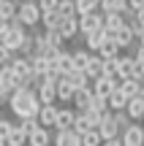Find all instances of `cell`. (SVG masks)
Segmentation results:
<instances>
[{
	"label": "cell",
	"instance_id": "6da1fadb",
	"mask_svg": "<svg viewBox=\"0 0 144 146\" xmlns=\"http://www.w3.org/2000/svg\"><path fill=\"white\" fill-rule=\"evenodd\" d=\"M8 108L14 111L19 119H25V116H38V114H41L38 92H35V89H16V92L8 98Z\"/></svg>",
	"mask_w": 144,
	"mask_h": 146
},
{
	"label": "cell",
	"instance_id": "7a4b0ae2",
	"mask_svg": "<svg viewBox=\"0 0 144 146\" xmlns=\"http://www.w3.org/2000/svg\"><path fill=\"white\" fill-rule=\"evenodd\" d=\"M41 5H38V0H22L19 3V11H16V22H22L25 27H35L38 22H41Z\"/></svg>",
	"mask_w": 144,
	"mask_h": 146
},
{
	"label": "cell",
	"instance_id": "3957f363",
	"mask_svg": "<svg viewBox=\"0 0 144 146\" xmlns=\"http://www.w3.org/2000/svg\"><path fill=\"white\" fill-rule=\"evenodd\" d=\"M25 38H27V27L22 25V22H11V27H8V33H5L3 38H0V43H3V46H8L11 52H19L22 49V43H25Z\"/></svg>",
	"mask_w": 144,
	"mask_h": 146
},
{
	"label": "cell",
	"instance_id": "277c9868",
	"mask_svg": "<svg viewBox=\"0 0 144 146\" xmlns=\"http://www.w3.org/2000/svg\"><path fill=\"white\" fill-rule=\"evenodd\" d=\"M101 27H103V11H92V14L79 16V35H90Z\"/></svg>",
	"mask_w": 144,
	"mask_h": 146
},
{
	"label": "cell",
	"instance_id": "5b68a950",
	"mask_svg": "<svg viewBox=\"0 0 144 146\" xmlns=\"http://www.w3.org/2000/svg\"><path fill=\"white\" fill-rule=\"evenodd\" d=\"M117 87H120V78L117 76H101V78L92 81V95H98V98H109Z\"/></svg>",
	"mask_w": 144,
	"mask_h": 146
},
{
	"label": "cell",
	"instance_id": "8992f818",
	"mask_svg": "<svg viewBox=\"0 0 144 146\" xmlns=\"http://www.w3.org/2000/svg\"><path fill=\"white\" fill-rule=\"evenodd\" d=\"M123 143L125 146H144V125H131L123 130Z\"/></svg>",
	"mask_w": 144,
	"mask_h": 146
},
{
	"label": "cell",
	"instance_id": "52a82bcc",
	"mask_svg": "<svg viewBox=\"0 0 144 146\" xmlns=\"http://www.w3.org/2000/svg\"><path fill=\"white\" fill-rule=\"evenodd\" d=\"M16 81H19V76L11 70V65H3V70H0V92L14 95L16 92Z\"/></svg>",
	"mask_w": 144,
	"mask_h": 146
},
{
	"label": "cell",
	"instance_id": "ba28073f",
	"mask_svg": "<svg viewBox=\"0 0 144 146\" xmlns=\"http://www.w3.org/2000/svg\"><path fill=\"white\" fill-rule=\"evenodd\" d=\"M98 130H101L103 141H109V138H117V135H123V130H120V125L114 122V111H112V114H106V116L101 119V125H98Z\"/></svg>",
	"mask_w": 144,
	"mask_h": 146
},
{
	"label": "cell",
	"instance_id": "9c48e42d",
	"mask_svg": "<svg viewBox=\"0 0 144 146\" xmlns=\"http://www.w3.org/2000/svg\"><path fill=\"white\" fill-rule=\"evenodd\" d=\"M52 65L65 76L68 70H74V54L65 52V49H57V52H54V57H52Z\"/></svg>",
	"mask_w": 144,
	"mask_h": 146
},
{
	"label": "cell",
	"instance_id": "30bf717a",
	"mask_svg": "<svg viewBox=\"0 0 144 146\" xmlns=\"http://www.w3.org/2000/svg\"><path fill=\"white\" fill-rule=\"evenodd\" d=\"M57 30L63 33L65 41H74L79 35V16H63V22L57 25Z\"/></svg>",
	"mask_w": 144,
	"mask_h": 146
},
{
	"label": "cell",
	"instance_id": "8fae6325",
	"mask_svg": "<svg viewBox=\"0 0 144 146\" xmlns=\"http://www.w3.org/2000/svg\"><path fill=\"white\" fill-rule=\"evenodd\" d=\"M112 38H114V41H117V46H120V49H133V43L139 41V35H136V33L131 30L128 25H125V27H120V30L114 33Z\"/></svg>",
	"mask_w": 144,
	"mask_h": 146
},
{
	"label": "cell",
	"instance_id": "7c38bea8",
	"mask_svg": "<svg viewBox=\"0 0 144 146\" xmlns=\"http://www.w3.org/2000/svg\"><path fill=\"white\" fill-rule=\"evenodd\" d=\"M74 125H76V108H60L54 130H74Z\"/></svg>",
	"mask_w": 144,
	"mask_h": 146
},
{
	"label": "cell",
	"instance_id": "4fadbf2b",
	"mask_svg": "<svg viewBox=\"0 0 144 146\" xmlns=\"http://www.w3.org/2000/svg\"><path fill=\"white\" fill-rule=\"evenodd\" d=\"M52 143L54 146H82V135L76 130H57Z\"/></svg>",
	"mask_w": 144,
	"mask_h": 146
},
{
	"label": "cell",
	"instance_id": "5bb4252c",
	"mask_svg": "<svg viewBox=\"0 0 144 146\" xmlns=\"http://www.w3.org/2000/svg\"><path fill=\"white\" fill-rule=\"evenodd\" d=\"M133 54H120L117 57V78H133Z\"/></svg>",
	"mask_w": 144,
	"mask_h": 146
},
{
	"label": "cell",
	"instance_id": "9a60e30c",
	"mask_svg": "<svg viewBox=\"0 0 144 146\" xmlns=\"http://www.w3.org/2000/svg\"><path fill=\"white\" fill-rule=\"evenodd\" d=\"M38 100H41V106H49V103H54L57 100V84H49V81H44V84H38Z\"/></svg>",
	"mask_w": 144,
	"mask_h": 146
},
{
	"label": "cell",
	"instance_id": "2e32d148",
	"mask_svg": "<svg viewBox=\"0 0 144 146\" xmlns=\"http://www.w3.org/2000/svg\"><path fill=\"white\" fill-rule=\"evenodd\" d=\"M106 38H109V33L103 30V27H101V30H95V33H90V35H84L87 49H90L92 54H98V52H101V46L106 43Z\"/></svg>",
	"mask_w": 144,
	"mask_h": 146
},
{
	"label": "cell",
	"instance_id": "e0dca14e",
	"mask_svg": "<svg viewBox=\"0 0 144 146\" xmlns=\"http://www.w3.org/2000/svg\"><path fill=\"white\" fill-rule=\"evenodd\" d=\"M54 141V138L52 135H49V127H38V130H33L30 133V138H27V146H49V143H52Z\"/></svg>",
	"mask_w": 144,
	"mask_h": 146
},
{
	"label": "cell",
	"instance_id": "ac0fdd59",
	"mask_svg": "<svg viewBox=\"0 0 144 146\" xmlns=\"http://www.w3.org/2000/svg\"><path fill=\"white\" fill-rule=\"evenodd\" d=\"M57 106L54 103H49V106H41V114H38V122H41L44 127H54L57 125Z\"/></svg>",
	"mask_w": 144,
	"mask_h": 146
},
{
	"label": "cell",
	"instance_id": "d6986e66",
	"mask_svg": "<svg viewBox=\"0 0 144 146\" xmlns=\"http://www.w3.org/2000/svg\"><path fill=\"white\" fill-rule=\"evenodd\" d=\"M11 70H14L16 73V76H27V73H33V65H30V57H27V54H22V57H16V54H14V60H11Z\"/></svg>",
	"mask_w": 144,
	"mask_h": 146
},
{
	"label": "cell",
	"instance_id": "ffe728a7",
	"mask_svg": "<svg viewBox=\"0 0 144 146\" xmlns=\"http://www.w3.org/2000/svg\"><path fill=\"white\" fill-rule=\"evenodd\" d=\"M74 95H76V89H74V84L68 81V78H60L57 81V100H63V103H74Z\"/></svg>",
	"mask_w": 144,
	"mask_h": 146
},
{
	"label": "cell",
	"instance_id": "44dd1931",
	"mask_svg": "<svg viewBox=\"0 0 144 146\" xmlns=\"http://www.w3.org/2000/svg\"><path fill=\"white\" fill-rule=\"evenodd\" d=\"M120 27H125V16L123 14H103V30L109 35H114Z\"/></svg>",
	"mask_w": 144,
	"mask_h": 146
},
{
	"label": "cell",
	"instance_id": "7402d4cb",
	"mask_svg": "<svg viewBox=\"0 0 144 146\" xmlns=\"http://www.w3.org/2000/svg\"><path fill=\"white\" fill-rule=\"evenodd\" d=\"M90 100H92V84H90V87L76 89V95H74V106H76V111L90 108Z\"/></svg>",
	"mask_w": 144,
	"mask_h": 146
},
{
	"label": "cell",
	"instance_id": "603a6c76",
	"mask_svg": "<svg viewBox=\"0 0 144 146\" xmlns=\"http://www.w3.org/2000/svg\"><path fill=\"white\" fill-rule=\"evenodd\" d=\"M125 111H128V116H131L133 122H141V119H144V98H141V95H139V98H131Z\"/></svg>",
	"mask_w": 144,
	"mask_h": 146
},
{
	"label": "cell",
	"instance_id": "cb8c5ba5",
	"mask_svg": "<svg viewBox=\"0 0 144 146\" xmlns=\"http://www.w3.org/2000/svg\"><path fill=\"white\" fill-rule=\"evenodd\" d=\"M128 100H131V98L117 87L112 95H109V108H112V111H125V108H128Z\"/></svg>",
	"mask_w": 144,
	"mask_h": 146
},
{
	"label": "cell",
	"instance_id": "d4e9b609",
	"mask_svg": "<svg viewBox=\"0 0 144 146\" xmlns=\"http://www.w3.org/2000/svg\"><path fill=\"white\" fill-rule=\"evenodd\" d=\"M74 54V70H87V65H90V60H92V52L90 49H76V52H71Z\"/></svg>",
	"mask_w": 144,
	"mask_h": 146
},
{
	"label": "cell",
	"instance_id": "484cf974",
	"mask_svg": "<svg viewBox=\"0 0 144 146\" xmlns=\"http://www.w3.org/2000/svg\"><path fill=\"white\" fill-rule=\"evenodd\" d=\"M120 89H123L128 98H139L141 95V81L139 78H120Z\"/></svg>",
	"mask_w": 144,
	"mask_h": 146
},
{
	"label": "cell",
	"instance_id": "4316f807",
	"mask_svg": "<svg viewBox=\"0 0 144 146\" xmlns=\"http://www.w3.org/2000/svg\"><path fill=\"white\" fill-rule=\"evenodd\" d=\"M65 78H68L71 84H74V89H82V87H90V76H87L84 70H68L65 73Z\"/></svg>",
	"mask_w": 144,
	"mask_h": 146
},
{
	"label": "cell",
	"instance_id": "83f0119b",
	"mask_svg": "<svg viewBox=\"0 0 144 146\" xmlns=\"http://www.w3.org/2000/svg\"><path fill=\"white\" fill-rule=\"evenodd\" d=\"M84 73L90 76V81H95V78L103 76V57H101V54H92V60H90V65H87Z\"/></svg>",
	"mask_w": 144,
	"mask_h": 146
},
{
	"label": "cell",
	"instance_id": "f1b7e54d",
	"mask_svg": "<svg viewBox=\"0 0 144 146\" xmlns=\"http://www.w3.org/2000/svg\"><path fill=\"white\" fill-rule=\"evenodd\" d=\"M27 138H30V135H27V133L22 130L19 125H14V130H11V135L5 138V146H27Z\"/></svg>",
	"mask_w": 144,
	"mask_h": 146
},
{
	"label": "cell",
	"instance_id": "f546056e",
	"mask_svg": "<svg viewBox=\"0 0 144 146\" xmlns=\"http://www.w3.org/2000/svg\"><path fill=\"white\" fill-rule=\"evenodd\" d=\"M98 54H101L103 60H109V57H120V54H123V49H120V46H117V41L109 35V38H106V43L101 46V52H98Z\"/></svg>",
	"mask_w": 144,
	"mask_h": 146
},
{
	"label": "cell",
	"instance_id": "4dcf8cb0",
	"mask_svg": "<svg viewBox=\"0 0 144 146\" xmlns=\"http://www.w3.org/2000/svg\"><path fill=\"white\" fill-rule=\"evenodd\" d=\"M30 65H33V73H38V76H44L49 68H52V60L41 57V54H30Z\"/></svg>",
	"mask_w": 144,
	"mask_h": 146
},
{
	"label": "cell",
	"instance_id": "1f68e13d",
	"mask_svg": "<svg viewBox=\"0 0 144 146\" xmlns=\"http://www.w3.org/2000/svg\"><path fill=\"white\" fill-rule=\"evenodd\" d=\"M41 22H44V30H52V27H57L60 22H63V14H60L57 8H54V11H44Z\"/></svg>",
	"mask_w": 144,
	"mask_h": 146
},
{
	"label": "cell",
	"instance_id": "d6a6232c",
	"mask_svg": "<svg viewBox=\"0 0 144 146\" xmlns=\"http://www.w3.org/2000/svg\"><path fill=\"white\" fill-rule=\"evenodd\" d=\"M16 11H19V3L16 0H0V16L3 19H16Z\"/></svg>",
	"mask_w": 144,
	"mask_h": 146
},
{
	"label": "cell",
	"instance_id": "836d02e7",
	"mask_svg": "<svg viewBox=\"0 0 144 146\" xmlns=\"http://www.w3.org/2000/svg\"><path fill=\"white\" fill-rule=\"evenodd\" d=\"M92 11H101V0H76V14L79 16L92 14Z\"/></svg>",
	"mask_w": 144,
	"mask_h": 146
},
{
	"label": "cell",
	"instance_id": "e575fe53",
	"mask_svg": "<svg viewBox=\"0 0 144 146\" xmlns=\"http://www.w3.org/2000/svg\"><path fill=\"white\" fill-rule=\"evenodd\" d=\"M101 143H103V135L98 127H92V130H87L82 135V146H101Z\"/></svg>",
	"mask_w": 144,
	"mask_h": 146
},
{
	"label": "cell",
	"instance_id": "d590c367",
	"mask_svg": "<svg viewBox=\"0 0 144 146\" xmlns=\"http://www.w3.org/2000/svg\"><path fill=\"white\" fill-rule=\"evenodd\" d=\"M44 35H46V41L52 43L54 49H65V38H63V33H60L57 27H52V30H44Z\"/></svg>",
	"mask_w": 144,
	"mask_h": 146
},
{
	"label": "cell",
	"instance_id": "8d00e7d4",
	"mask_svg": "<svg viewBox=\"0 0 144 146\" xmlns=\"http://www.w3.org/2000/svg\"><path fill=\"white\" fill-rule=\"evenodd\" d=\"M74 130L79 133V135H84L87 130H92V125H90V119H87L82 111H76V125H74Z\"/></svg>",
	"mask_w": 144,
	"mask_h": 146
},
{
	"label": "cell",
	"instance_id": "74e56055",
	"mask_svg": "<svg viewBox=\"0 0 144 146\" xmlns=\"http://www.w3.org/2000/svg\"><path fill=\"white\" fill-rule=\"evenodd\" d=\"M57 11L63 16H79V14H76V0H60V3H57Z\"/></svg>",
	"mask_w": 144,
	"mask_h": 146
},
{
	"label": "cell",
	"instance_id": "f35d334b",
	"mask_svg": "<svg viewBox=\"0 0 144 146\" xmlns=\"http://www.w3.org/2000/svg\"><path fill=\"white\" fill-rule=\"evenodd\" d=\"M19 127L30 135L33 130H38V127H41V122H38V116H25V119H19Z\"/></svg>",
	"mask_w": 144,
	"mask_h": 146
},
{
	"label": "cell",
	"instance_id": "ab89813d",
	"mask_svg": "<svg viewBox=\"0 0 144 146\" xmlns=\"http://www.w3.org/2000/svg\"><path fill=\"white\" fill-rule=\"evenodd\" d=\"M114 122L120 125V130H125V127L133 125V119L128 116V111H114Z\"/></svg>",
	"mask_w": 144,
	"mask_h": 146
},
{
	"label": "cell",
	"instance_id": "60d3db41",
	"mask_svg": "<svg viewBox=\"0 0 144 146\" xmlns=\"http://www.w3.org/2000/svg\"><path fill=\"white\" fill-rule=\"evenodd\" d=\"M103 76H117V57L103 60Z\"/></svg>",
	"mask_w": 144,
	"mask_h": 146
},
{
	"label": "cell",
	"instance_id": "b9f144b4",
	"mask_svg": "<svg viewBox=\"0 0 144 146\" xmlns=\"http://www.w3.org/2000/svg\"><path fill=\"white\" fill-rule=\"evenodd\" d=\"M11 130H14V122H8V119H0V141L5 143V138L11 135Z\"/></svg>",
	"mask_w": 144,
	"mask_h": 146
},
{
	"label": "cell",
	"instance_id": "7bdbcfd3",
	"mask_svg": "<svg viewBox=\"0 0 144 146\" xmlns=\"http://www.w3.org/2000/svg\"><path fill=\"white\" fill-rule=\"evenodd\" d=\"M11 60H14V52H11L8 46H3V43H0V65H8Z\"/></svg>",
	"mask_w": 144,
	"mask_h": 146
},
{
	"label": "cell",
	"instance_id": "ee69618b",
	"mask_svg": "<svg viewBox=\"0 0 144 146\" xmlns=\"http://www.w3.org/2000/svg\"><path fill=\"white\" fill-rule=\"evenodd\" d=\"M60 0H38V5H41V11H54L57 8Z\"/></svg>",
	"mask_w": 144,
	"mask_h": 146
},
{
	"label": "cell",
	"instance_id": "f6af8a7d",
	"mask_svg": "<svg viewBox=\"0 0 144 146\" xmlns=\"http://www.w3.org/2000/svg\"><path fill=\"white\" fill-rule=\"evenodd\" d=\"M133 78H144V60L133 62Z\"/></svg>",
	"mask_w": 144,
	"mask_h": 146
},
{
	"label": "cell",
	"instance_id": "bcb514c9",
	"mask_svg": "<svg viewBox=\"0 0 144 146\" xmlns=\"http://www.w3.org/2000/svg\"><path fill=\"white\" fill-rule=\"evenodd\" d=\"M103 146H125V143H123V135H117V138H109V141H103Z\"/></svg>",
	"mask_w": 144,
	"mask_h": 146
},
{
	"label": "cell",
	"instance_id": "7dc6e473",
	"mask_svg": "<svg viewBox=\"0 0 144 146\" xmlns=\"http://www.w3.org/2000/svg\"><path fill=\"white\" fill-rule=\"evenodd\" d=\"M128 5H131V8H133V11H139L141 5H144V0H128Z\"/></svg>",
	"mask_w": 144,
	"mask_h": 146
},
{
	"label": "cell",
	"instance_id": "c3c4849f",
	"mask_svg": "<svg viewBox=\"0 0 144 146\" xmlns=\"http://www.w3.org/2000/svg\"><path fill=\"white\" fill-rule=\"evenodd\" d=\"M139 43H144V30H141V35H139Z\"/></svg>",
	"mask_w": 144,
	"mask_h": 146
},
{
	"label": "cell",
	"instance_id": "681fc988",
	"mask_svg": "<svg viewBox=\"0 0 144 146\" xmlns=\"http://www.w3.org/2000/svg\"><path fill=\"white\" fill-rule=\"evenodd\" d=\"M139 81H141V92H144V78H139Z\"/></svg>",
	"mask_w": 144,
	"mask_h": 146
},
{
	"label": "cell",
	"instance_id": "f907efd6",
	"mask_svg": "<svg viewBox=\"0 0 144 146\" xmlns=\"http://www.w3.org/2000/svg\"><path fill=\"white\" fill-rule=\"evenodd\" d=\"M3 22H8V19H3V16H0V25H3Z\"/></svg>",
	"mask_w": 144,
	"mask_h": 146
},
{
	"label": "cell",
	"instance_id": "816d5d0a",
	"mask_svg": "<svg viewBox=\"0 0 144 146\" xmlns=\"http://www.w3.org/2000/svg\"><path fill=\"white\" fill-rule=\"evenodd\" d=\"M0 70H3V65H0Z\"/></svg>",
	"mask_w": 144,
	"mask_h": 146
},
{
	"label": "cell",
	"instance_id": "f5cc1de1",
	"mask_svg": "<svg viewBox=\"0 0 144 146\" xmlns=\"http://www.w3.org/2000/svg\"><path fill=\"white\" fill-rule=\"evenodd\" d=\"M141 125H144V119H141Z\"/></svg>",
	"mask_w": 144,
	"mask_h": 146
},
{
	"label": "cell",
	"instance_id": "db71d44e",
	"mask_svg": "<svg viewBox=\"0 0 144 146\" xmlns=\"http://www.w3.org/2000/svg\"><path fill=\"white\" fill-rule=\"evenodd\" d=\"M0 108H3V106H0Z\"/></svg>",
	"mask_w": 144,
	"mask_h": 146
},
{
	"label": "cell",
	"instance_id": "11a10c76",
	"mask_svg": "<svg viewBox=\"0 0 144 146\" xmlns=\"http://www.w3.org/2000/svg\"><path fill=\"white\" fill-rule=\"evenodd\" d=\"M16 3H19V0H16Z\"/></svg>",
	"mask_w": 144,
	"mask_h": 146
},
{
	"label": "cell",
	"instance_id": "9f6ffc18",
	"mask_svg": "<svg viewBox=\"0 0 144 146\" xmlns=\"http://www.w3.org/2000/svg\"><path fill=\"white\" fill-rule=\"evenodd\" d=\"M19 3H22V0H19Z\"/></svg>",
	"mask_w": 144,
	"mask_h": 146
},
{
	"label": "cell",
	"instance_id": "6f0895ef",
	"mask_svg": "<svg viewBox=\"0 0 144 146\" xmlns=\"http://www.w3.org/2000/svg\"><path fill=\"white\" fill-rule=\"evenodd\" d=\"M101 146H103V143H101Z\"/></svg>",
	"mask_w": 144,
	"mask_h": 146
}]
</instances>
